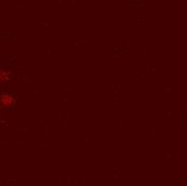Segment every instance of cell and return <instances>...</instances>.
Returning <instances> with one entry per match:
<instances>
[{
    "mask_svg": "<svg viewBox=\"0 0 187 186\" xmlns=\"http://www.w3.org/2000/svg\"><path fill=\"white\" fill-rule=\"evenodd\" d=\"M1 105H5V107H8V105H11L14 103V99L12 96L8 95V94H2L1 95Z\"/></svg>",
    "mask_w": 187,
    "mask_h": 186,
    "instance_id": "6da1fadb",
    "label": "cell"
},
{
    "mask_svg": "<svg viewBox=\"0 0 187 186\" xmlns=\"http://www.w3.org/2000/svg\"><path fill=\"white\" fill-rule=\"evenodd\" d=\"M0 75H1V81H8V79H9V75H10V73L9 72H7V71H5H5H3V70H2V71H1V74H0Z\"/></svg>",
    "mask_w": 187,
    "mask_h": 186,
    "instance_id": "7a4b0ae2",
    "label": "cell"
}]
</instances>
